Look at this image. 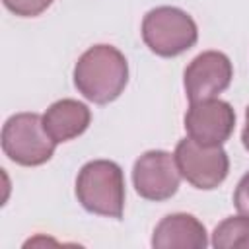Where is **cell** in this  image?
<instances>
[{
  "mask_svg": "<svg viewBox=\"0 0 249 249\" xmlns=\"http://www.w3.org/2000/svg\"><path fill=\"white\" fill-rule=\"evenodd\" d=\"M124 173L119 163L111 160H91L78 171L76 198L84 210L119 220L124 210Z\"/></svg>",
  "mask_w": 249,
  "mask_h": 249,
  "instance_id": "cell-2",
  "label": "cell"
},
{
  "mask_svg": "<svg viewBox=\"0 0 249 249\" xmlns=\"http://www.w3.org/2000/svg\"><path fill=\"white\" fill-rule=\"evenodd\" d=\"M4 6L19 16V18H35V16H41L51 4L53 0H2Z\"/></svg>",
  "mask_w": 249,
  "mask_h": 249,
  "instance_id": "cell-12",
  "label": "cell"
},
{
  "mask_svg": "<svg viewBox=\"0 0 249 249\" xmlns=\"http://www.w3.org/2000/svg\"><path fill=\"white\" fill-rule=\"evenodd\" d=\"M233 66L228 54L220 51H204L196 54L183 72V86L189 101L218 97L230 88Z\"/></svg>",
  "mask_w": 249,
  "mask_h": 249,
  "instance_id": "cell-7",
  "label": "cell"
},
{
  "mask_svg": "<svg viewBox=\"0 0 249 249\" xmlns=\"http://www.w3.org/2000/svg\"><path fill=\"white\" fill-rule=\"evenodd\" d=\"M233 204L239 214L249 218V171L239 179V183L233 191Z\"/></svg>",
  "mask_w": 249,
  "mask_h": 249,
  "instance_id": "cell-13",
  "label": "cell"
},
{
  "mask_svg": "<svg viewBox=\"0 0 249 249\" xmlns=\"http://www.w3.org/2000/svg\"><path fill=\"white\" fill-rule=\"evenodd\" d=\"M173 156L181 177L195 189L212 191L228 177L230 158L222 146H206L189 136L177 142Z\"/></svg>",
  "mask_w": 249,
  "mask_h": 249,
  "instance_id": "cell-5",
  "label": "cell"
},
{
  "mask_svg": "<svg viewBox=\"0 0 249 249\" xmlns=\"http://www.w3.org/2000/svg\"><path fill=\"white\" fill-rule=\"evenodd\" d=\"M212 247L216 249H249V218L230 216L222 220L212 233Z\"/></svg>",
  "mask_w": 249,
  "mask_h": 249,
  "instance_id": "cell-11",
  "label": "cell"
},
{
  "mask_svg": "<svg viewBox=\"0 0 249 249\" xmlns=\"http://www.w3.org/2000/svg\"><path fill=\"white\" fill-rule=\"evenodd\" d=\"M241 142H243V148L249 152V105L245 109V126H243V132H241Z\"/></svg>",
  "mask_w": 249,
  "mask_h": 249,
  "instance_id": "cell-14",
  "label": "cell"
},
{
  "mask_svg": "<svg viewBox=\"0 0 249 249\" xmlns=\"http://www.w3.org/2000/svg\"><path fill=\"white\" fill-rule=\"evenodd\" d=\"M142 41L146 47L163 58H173L195 47L198 27L195 19L181 8L158 6L142 19Z\"/></svg>",
  "mask_w": 249,
  "mask_h": 249,
  "instance_id": "cell-3",
  "label": "cell"
},
{
  "mask_svg": "<svg viewBox=\"0 0 249 249\" xmlns=\"http://www.w3.org/2000/svg\"><path fill=\"white\" fill-rule=\"evenodd\" d=\"M128 84V62L113 45L89 47L74 66V86L91 103L115 101Z\"/></svg>",
  "mask_w": 249,
  "mask_h": 249,
  "instance_id": "cell-1",
  "label": "cell"
},
{
  "mask_svg": "<svg viewBox=\"0 0 249 249\" xmlns=\"http://www.w3.org/2000/svg\"><path fill=\"white\" fill-rule=\"evenodd\" d=\"M91 123V111L78 99H58L43 113V124L49 136L60 144L82 136Z\"/></svg>",
  "mask_w": 249,
  "mask_h": 249,
  "instance_id": "cell-10",
  "label": "cell"
},
{
  "mask_svg": "<svg viewBox=\"0 0 249 249\" xmlns=\"http://www.w3.org/2000/svg\"><path fill=\"white\" fill-rule=\"evenodd\" d=\"M235 128V111L233 107L218 97L191 101L185 113V130L187 134L206 146H222L230 140Z\"/></svg>",
  "mask_w": 249,
  "mask_h": 249,
  "instance_id": "cell-8",
  "label": "cell"
},
{
  "mask_svg": "<svg viewBox=\"0 0 249 249\" xmlns=\"http://www.w3.org/2000/svg\"><path fill=\"white\" fill-rule=\"evenodd\" d=\"M208 233L204 224L187 212L167 214L152 233L154 249H204Z\"/></svg>",
  "mask_w": 249,
  "mask_h": 249,
  "instance_id": "cell-9",
  "label": "cell"
},
{
  "mask_svg": "<svg viewBox=\"0 0 249 249\" xmlns=\"http://www.w3.org/2000/svg\"><path fill=\"white\" fill-rule=\"evenodd\" d=\"M181 183L175 156L165 150H148L132 165V185L146 200L171 198Z\"/></svg>",
  "mask_w": 249,
  "mask_h": 249,
  "instance_id": "cell-6",
  "label": "cell"
},
{
  "mask_svg": "<svg viewBox=\"0 0 249 249\" xmlns=\"http://www.w3.org/2000/svg\"><path fill=\"white\" fill-rule=\"evenodd\" d=\"M54 148L56 142L45 130L43 115L16 113L2 126V150L18 165H43L53 158Z\"/></svg>",
  "mask_w": 249,
  "mask_h": 249,
  "instance_id": "cell-4",
  "label": "cell"
}]
</instances>
